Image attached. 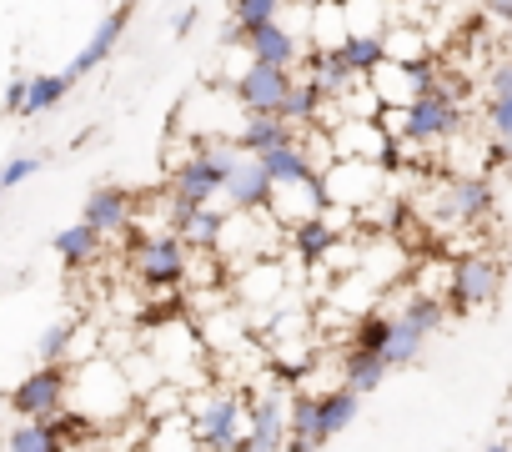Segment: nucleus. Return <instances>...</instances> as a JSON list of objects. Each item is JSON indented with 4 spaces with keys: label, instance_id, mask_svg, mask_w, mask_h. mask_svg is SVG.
<instances>
[{
    "label": "nucleus",
    "instance_id": "27",
    "mask_svg": "<svg viewBox=\"0 0 512 452\" xmlns=\"http://www.w3.org/2000/svg\"><path fill=\"white\" fill-rule=\"evenodd\" d=\"M422 347H427V332L412 327L407 317H392V337H387V347H382L387 367H412V362L422 357Z\"/></svg>",
    "mask_w": 512,
    "mask_h": 452
},
{
    "label": "nucleus",
    "instance_id": "7",
    "mask_svg": "<svg viewBox=\"0 0 512 452\" xmlns=\"http://www.w3.org/2000/svg\"><path fill=\"white\" fill-rule=\"evenodd\" d=\"M71 392V362H41L11 387V412L16 417H51L66 407Z\"/></svg>",
    "mask_w": 512,
    "mask_h": 452
},
{
    "label": "nucleus",
    "instance_id": "33",
    "mask_svg": "<svg viewBox=\"0 0 512 452\" xmlns=\"http://www.w3.org/2000/svg\"><path fill=\"white\" fill-rule=\"evenodd\" d=\"M0 116H26V71H16V76H11L6 101H0Z\"/></svg>",
    "mask_w": 512,
    "mask_h": 452
},
{
    "label": "nucleus",
    "instance_id": "6",
    "mask_svg": "<svg viewBox=\"0 0 512 452\" xmlns=\"http://www.w3.org/2000/svg\"><path fill=\"white\" fill-rule=\"evenodd\" d=\"M382 166L362 161V156H332V166L322 171V201L337 211H362L367 201H377L382 191Z\"/></svg>",
    "mask_w": 512,
    "mask_h": 452
},
{
    "label": "nucleus",
    "instance_id": "26",
    "mask_svg": "<svg viewBox=\"0 0 512 452\" xmlns=\"http://www.w3.org/2000/svg\"><path fill=\"white\" fill-rule=\"evenodd\" d=\"M66 96H71V81H66L61 71H36V76H26V116H46V111H56Z\"/></svg>",
    "mask_w": 512,
    "mask_h": 452
},
{
    "label": "nucleus",
    "instance_id": "16",
    "mask_svg": "<svg viewBox=\"0 0 512 452\" xmlns=\"http://www.w3.org/2000/svg\"><path fill=\"white\" fill-rule=\"evenodd\" d=\"M81 221H91L101 237H116L126 221H136L131 216V196L121 191V186H91V196H86V206H81Z\"/></svg>",
    "mask_w": 512,
    "mask_h": 452
},
{
    "label": "nucleus",
    "instance_id": "5",
    "mask_svg": "<svg viewBox=\"0 0 512 452\" xmlns=\"http://www.w3.org/2000/svg\"><path fill=\"white\" fill-rule=\"evenodd\" d=\"M497 292H502V262L492 252H467L447 267V292H442L447 307L477 312V307H492Z\"/></svg>",
    "mask_w": 512,
    "mask_h": 452
},
{
    "label": "nucleus",
    "instance_id": "14",
    "mask_svg": "<svg viewBox=\"0 0 512 452\" xmlns=\"http://www.w3.org/2000/svg\"><path fill=\"white\" fill-rule=\"evenodd\" d=\"M287 141H297V126H287L277 111H246L241 131L231 136V146H236V151H246V156H262V151L287 146Z\"/></svg>",
    "mask_w": 512,
    "mask_h": 452
},
{
    "label": "nucleus",
    "instance_id": "19",
    "mask_svg": "<svg viewBox=\"0 0 512 452\" xmlns=\"http://www.w3.org/2000/svg\"><path fill=\"white\" fill-rule=\"evenodd\" d=\"M332 51H337V61H342L352 76H372V71L387 61V36H382V31H347Z\"/></svg>",
    "mask_w": 512,
    "mask_h": 452
},
{
    "label": "nucleus",
    "instance_id": "29",
    "mask_svg": "<svg viewBox=\"0 0 512 452\" xmlns=\"http://www.w3.org/2000/svg\"><path fill=\"white\" fill-rule=\"evenodd\" d=\"M397 317H407L412 327H422V332L432 337V332H437V327L447 322V302H442L437 292H417V297H412V302H407V307H402Z\"/></svg>",
    "mask_w": 512,
    "mask_h": 452
},
{
    "label": "nucleus",
    "instance_id": "28",
    "mask_svg": "<svg viewBox=\"0 0 512 452\" xmlns=\"http://www.w3.org/2000/svg\"><path fill=\"white\" fill-rule=\"evenodd\" d=\"M387 337H392V317H387V312H362V317L352 322L347 347H357V352H382Z\"/></svg>",
    "mask_w": 512,
    "mask_h": 452
},
{
    "label": "nucleus",
    "instance_id": "4",
    "mask_svg": "<svg viewBox=\"0 0 512 452\" xmlns=\"http://www.w3.org/2000/svg\"><path fill=\"white\" fill-rule=\"evenodd\" d=\"M191 437L196 447H216V452H251L246 447V402L241 392H216L211 402L191 407Z\"/></svg>",
    "mask_w": 512,
    "mask_h": 452
},
{
    "label": "nucleus",
    "instance_id": "35",
    "mask_svg": "<svg viewBox=\"0 0 512 452\" xmlns=\"http://www.w3.org/2000/svg\"><path fill=\"white\" fill-rule=\"evenodd\" d=\"M196 21H201V16H196V6H186V11H181V16H176V26H171V31H176V41H186V36H191V26H196Z\"/></svg>",
    "mask_w": 512,
    "mask_h": 452
},
{
    "label": "nucleus",
    "instance_id": "23",
    "mask_svg": "<svg viewBox=\"0 0 512 452\" xmlns=\"http://www.w3.org/2000/svg\"><path fill=\"white\" fill-rule=\"evenodd\" d=\"M0 447L11 452H61V432L51 417H21V427H11L0 437Z\"/></svg>",
    "mask_w": 512,
    "mask_h": 452
},
{
    "label": "nucleus",
    "instance_id": "11",
    "mask_svg": "<svg viewBox=\"0 0 512 452\" xmlns=\"http://www.w3.org/2000/svg\"><path fill=\"white\" fill-rule=\"evenodd\" d=\"M246 447L251 452L287 447V402H282V392H267L256 407H246Z\"/></svg>",
    "mask_w": 512,
    "mask_h": 452
},
{
    "label": "nucleus",
    "instance_id": "22",
    "mask_svg": "<svg viewBox=\"0 0 512 452\" xmlns=\"http://www.w3.org/2000/svg\"><path fill=\"white\" fill-rule=\"evenodd\" d=\"M387 357L382 352H357V347H347V357H342V382L352 387V392H377L382 382H387Z\"/></svg>",
    "mask_w": 512,
    "mask_h": 452
},
{
    "label": "nucleus",
    "instance_id": "15",
    "mask_svg": "<svg viewBox=\"0 0 512 452\" xmlns=\"http://www.w3.org/2000/svg\"><path fill=\"white\" fill-rule=\"evenodd\" d=\"M241 46H246V56H251L256 66H297V51H302L297 36H292L282 21H267V26L246 31Z\"/></svg>",
    "mask_w": 512,
    "mask_h": 452
},
{
    "label": "nucleus",
    "instance_id": "13",
    "mask_svg": "<svg viewBox=\"0 0 512 452\" xmlns=\"http://www.w3.org/2000/svg\"><path fill=\"white\" fill-rule=\"evenodd\" d=\"M171 232L196 247V252H221V232H226V216L206 201V206H176V221H171Z\"/></svg>",
    "mask_w": 512,
    "mask_h": 452
},
{
    "label": "nucleus",
    "instance_id": "24",
    "mask_svg": "<svg viewBox=\"0 0 512 452\" xmlns=\"http://www.w3.org/2000/svg\"><path fill=\"white\" fill-rule=\"evenodd\" d=\"M282 6H287V0H231V26L221 31V41H226V46H231V41L241 46V36H246V31L277 21V16H282Z\"/></svg>",
    "mask_w": 512,
    "mask_h": 452
},
{
    "label": "nucleus",
    "instance_id": "1",
    "mask_svg": "<svg viewBox=\"0 0 512 452\" xmlns=\"http://www.w3.org/2000/svg\"><path fill=\"white\" fill-rule=\"evenodd\" d=\"M66 407L86 422V427H116L126 417H136L141 397L136 387L126 382L121 362L96 352V357H81L71 362V392H66Z\"/></svg>",
    "mask_w": 512,
    "mask_h": 452
},
{
    "label": "nucleus",
    "instance_id": "17",
    "mask_svg": "<svg viewBox=\"0 0 512 452\" xmlns=\"http://www.w3.org/2000/svg\"><path fill=\"white\" fill-rule=\"evenodd\" d=\"M292 247H297V262H307V267H317L337 247V221L327 216V206L292 221Z\"/></svg>",
    "mask_w": 512,
    "mask_h": 452
},
{
    "label": "nucleus",
    "instance_id": "12",
    "mask_svg": "<svg viewBox=\"0 0 512 452\" xmlns=\"http://www.w3.org/2000/svg\"><path fill=\"white\" fill-rule=\"evenodd\" d=\"M442 206H447V216H452L457 226H472V221H482V216L492 211V181H487L482 171L452 176L447 191H442Z\"/></svg>",
    "mask_w": 512,
    "mask_h": 452
},
{
    "label": "nucleus",
    "instance_id": "8",
    "mask_svg": "<svg viewBox=\"0 0 512 452\" xmlns=\"http://www.w3.org/2000/svg\"><path fill=\"white\" fill-rule=\"evenodd\" d=\"M131 16H136V6H131V0H121V6H111V11H106V16L96 21L91 41H86V46L76 51V61H71V66H66L61 76H66V81L76 86V81H86V76H91V71H96L101 61H111V56H116V46H121V36H126V26H131Z\"/></svg>",
    "mask_w": 512,
    "mask_h": 452
},
{
    "label": "nucleus",
    "instance_id": "9",
    "mask_svg": "<svg viewBox=\"0 0 512 452\" xmlns=\"http://www.w3.org/2000/svg\"><path fill=\"white\" fill-rule=\"evenodd\" d=\"M292 66H246L236 81H231V101L241 106V111H277L282 106V96L292 91Z\"/></svg>",
    "mask_w": 512,
    "mask_h": 452
},
{
    "label": "nucleus",
    "instance_id": "34",
    "mask_svg": "<svg viewBox=\"0 0 512 452\" xmlns=\"http://www.w3.org/2000/svg\"><path fill=\"white\" fill-rule=\"evenodd\" d=\"M487 91H492V96H512V61H497V66L487 71Z\"/></svg>",
    "mask_w": 512,
    "mask_h": 452
},
{
    "label": "nucleus",
    "instance_id": "30",
    "mask_svg": "<svg viewBox=\"0 0 512 452\" xmlns=\"http://www.w3.org/2000/svg\"><path fill=\"white\" fill-rule=\"evenodd\" d=\"M71 352H76V322L46 327V337H41V362H71Z\"/></svg>",
    "mask_w": 512,
    "mask_h": 452
},
{
    "label": "nucleus",
    "instance_id": "10",
    "mask_svg": "<svg viewBox=\"0 0 512 452\" xmlns=\"http://www.w3.org/2000/svg\"><path fill=\"white\" fill-rule=\"evenodd\" d=\"M272 176L262 171V161H256V156H236V166L226 171V181H221V196L241 211V216H256V211H267L272 206Z\"/></svg>",
    "mask_w": 512,
    "mask_h": 452
},
{
    "label": "nucleus",
    "instance_id": "3",
    "mask_svg": "<svg viewBox=\"0 0 512 452\" xmlns=\"http://www.w3.org/2000/svg\"><path fill=\"white\" fill-rule=\"evenodd\" d=\"M136 282L146 292H176L186 277H191V257H186V242L171 232V237H141L131 252H126Z\"/></svg>",
    "mask_w": 512,
    "mask_h": 452
},
{
    "label": "nucleus",
    "instance_id": "37",
    "mask_svg": "<svg viewBox=\"0 0 512 452\" xmlns=\"http://www.w3.org/2000/svg\"><path fill=\"white\" fill-rule=\"evenodd\" d=\"M0 191H6V181H0Z\"/></svg>",
    "mask_w": 512,
    "mask_h": 452
},
{
    "label": "nucleus",
    "instance_id": "18",
    "mask_svg": "<svg viewBox=\"0 0 512 452\" xmlns=\"http://www.w3.org/2000/svg\"><path fill=\"white\" fill-rule=\"evenodd\" d=\"M327 101H332V91L317 81V76H307V81H292V91L282 96V106H277V116L287 121V126H317L322 121V111H327Z\"/></svg>",
    "mask_w": 512,
    "mask_h": 452
},
{
    "label": "nucleus",
    "instance_id": "36",
    "mask_svg": "<svg viewBox=\"0 0 512 452\" xmlns=\"http://www.w3.org/2000/svg\"><path fill=\"white\" fill-rule=\"evenodd\" d=\"M492 11H497L502 21H512V0H492Z\"/></svg>",
    "mask_w": 512,
    "mask_h": 452
},
{
    "label": "nucleus",
    "instance_id": "20",
    "mask_svg": "<svg viewBox=\"0 0 512 452\" xmlns=\"http://www.w3.org/2000/svg\"><path fill=\"white\" fill-rule=\"evenodd\" d=\"M256 161H262V171H267L272 181H307V176H317V161H312V151H307L302 131H297V141L272 146V151H262Z\"/></svg>",
    "mask_w": 512,
    "mask_h": 452
},
{
    "label": "nucleus",
    "instance_id": "21",
    "mask_svg": "<svg viewBox=\"0 0 512 452\" xmlns=\"http://www.w3.org/2000/svg\"><path fill=\"white\" fill-rule=\"evenodd\" d=\"M357 407H362V392H352L347 382H342V387L317 392V417H322V432H327V437H342V432L357 422Z\"/></svg>",
    "mask_w": 512,
    "mask_h": 452
},
{
    "label": "nucleus",
    "instance_id": "32",
    "mask_svg": "<svg viewBox=\"0 0 512 452\" xmlns=\"http://www.w3.org/2000/svg\"><path fill=\"white\" fill-rule=\"evenodd\" d=\"M36 171H41V156H11L6 166H0V181H6V191H11V186L31 181Z\"/></svg>",
    "mask_w": 512,
    "mask_h": 452
},
{
    "label": "nucleus",
    "instance_id": "2",
    "mask_svg": "<svg viewBox=\"0 0 512 452\" xmlns=\"http://www.w3.org/2000/svg\"><path fill=\"white\" fill-rule=\"evenodd\" d=\"M236 156H241V151H236L231 141L196 136L191 156L171 171V201H176V206H206V201H216L226 171L236 166Z\"/></svg>",
    "mask_w": 512,
    "mask_h": 452
},
{
    "label": "nucleus",
    "instance_id": "25",
    "mask_svg": "<svg viewBox=\"0 0 512 452\" xmlns=\"http://www.w3.org/2000/svg\"><path fill=\"white\" fill-rule=\"evenodd\" d=\"M51 247H56V257H61L66 267H86V262L101 252V232H96L91 221H76V226H66V232L51 237Z\"/></svg>",
    "mask_w": 512,
    "mask_h": 452
},
{
    "label": "nucleus",
    "instance_id": "31",
    "mask_svg": "<svg viewBox=\"0 0 512 452\" xmlns=\"http://www.w3.org/2000/svg\"><path fill=\"white\" fill-rule=\"evenodd\" d=\"M487 126L502 146H512V96H492L487 101Z\"/></svg>",
    "mask_w": 512,
    "mask_h": 452
}]
</instances>
